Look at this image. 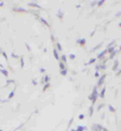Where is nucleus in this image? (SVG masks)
<instances>
[{
  "mask_svg": "<svg viewBox=\"0 0 121 131\" xmlns=\"http://www.w3.org/2000/svg\"><path fill=\"white\" fill-rule=\"evenodd\" d=\"M98 97H99V94H98V92H97V86H95V88L93 89V92H92L91 96H89V100H91L92 105H94V104L96 103Z\"/></svg>",
  "mask_w": 121,
  "mask_h": 131,
  "instance_id": "obj_1",
  "label": "nucleus"
},
{
  "mask_svg": "<svg viewBox=\"0 0 121 131\" xmlns=\"http://www.w3.org/2000/svg\"><path fill=\"white\" fill-rule=\"evenodd\" d=\"M103 126L100 124H93L92 126V131H102L103 130Z\"/></svg>",
  "mask_w": 121,
  "mask_h": 131,
  "instance_id": "obj_2",
  "label": "nucleus"
},
{
  "mask_svg": "<svg viewBox=\"0 0 121 131\" xmlns=\"http://www.w3.org/2000/svg\"><path fill=\"white\" fill-rule=\"evenodd\" d=\"M106 75L107 74H102L101 75V77L99 78V80H98V86H101L102 84H104V80H105V78H106Z\"/></svg>",
  "mask_w": 121,
  "mask_h": 131,
  "instance_id": "obj_3",
  "label": "nucleus"
},
{
  "mask_svg": "<svg viewBox=\"0 0 121 131\" xmlns=\"http://www.w3.org/2000/svg\"><path fill=\"white\" fill-rule=\"evenodd\" d=\"M118 66H119V61H118V60H115V61H114V64H113V67H112V70H113V71L118 70V68H119Z\"/></svg>",
  "mask_w": 121,
  "mask_h": 131,
  "instance_id": "obj_4",
  "label": "nucleus"
},
{
  "mask_svg": "<svg viewBox=\"0 0 121 131\" xmlns=\"http://www.w3.org/2000/svg\"><path fill=\"white\" fill-rule=\"evenodd\" d=\"M106 53H107V50H104V51H102V52H100L98 55H97V58L98 59H102L105 55H106Z\"/></svg>",
  "mask_w": 121,
  "mask_h": 131,
  "instance_id": "obj_5",
  "label": "nucleus"
},
{
  "mask_svg": "<svg viewBox=\"0 0 121 131\" xmlns=\"http://www.w3.org/2000/svg\"><path fill=\"white\" fill-rule=\"evenodd\" d=\"M107 50V53H109V54H111V53H113L115 50H116V45L115 46H113V47H110V48H107L106 49Z\"/></svg>",
  "mask_w": 121,
  "mask_h": 131,
  "instance_id": "obj_6",
  "label": "nucleus"
},
{
  "mask_svg": "<svg viewBox=\"0 0 121 131\" xmlns=\"http://www.w3.org/2000/svg\"><path fill=\"white\" fill-rule=\"evenodd\" d=\"M86 43V39L85 38H82V39H78L77 40V44H79V45H84Z\"/></svg>",
  "mask_w": 121,
  "mask_h": 131,
  "instance_id": "obj_7",
  "label": "nucleus"
},
{
  "mask_svg": "<svg viewBox=\"0 0 121 131\" xmlns=\"http://www.w3.org/2000/svg\"><path fill=\"white\" fill-rule=\"evenodd\" d=\"M105 92H106V88H103L102 91H101V93L99 94V97L101 99H104V97H105Z\"/></svg>",
  "mask_w": 121,
  "mask_h": 131,
  "instance_id": "obj_8",
  "label": "nucleus"
},
{
  "mask_svg": "<svg viewBox=\"0 0 121 131\" xmlns=\"http://www.w3.org/2000/svg\"><path fill=\"white\" fill-rule=\"evenodd\" d=\"M84 130H87V127L86 126H81V125H78L77 126L76 131H84Z\"/></svg>",
  "mask_w": 121,
  "mask_h": 131,
  "instance_id": "obj_9",
  "label": "nucleus"
},
{
  "mask_svg": "<svg viewBox=\"0 0 121 131\" xmlns=\"http://www.w3.org/2000/svg\"><path fill=\"white\" fill-rule=\"evenodd\" d=\"M53 53H54V56H55V58H56L57 60H60V57H59V54H58V50H57V49H54Z\"/></svg>",
  "mask_w": 121,
  "mask_h": 131,
  "instance_id": "obj_10",
  "label": "nucleus"
},
{
  "mask_svg": "<svg viewBox=\"0 0 121 131\" xmlns=\"http://www.w3.org/2000/svg\"><path fill=\"white\" fill-rule=\"evenodd\" d=\"M118 52H119V51H117V50H115V51H114L113 53H111V54L109 55V60H110V59H113V58H114V57L116 56V54H117Z\"/></svg>",
  "mask_w": 121,
  "mask_h": 131,
  "instance_id": "obj_11",
  "label": "nucleus"
},
{
  "mask_svg": "<svg viewBox=\"0 0 121 131\" xmlns=\"http://www.w3.org/2000/svg\"><path fill=\"white\" fill-rule=\"evenodd\" d=\"M59 66H60V70H65V69H67V67H66V65H65V63H63L62 61H60Z\"/></svg>",
  "mask_w": 121,
  "mask_h": 131,
  "instance_id": "obj_12",
  "label": "nucleus"
},
{
  "mask_svg": "<svg viewBox=\"0 0 121 131\" xmlns=\"http://www.w3.org/2000/svg\"><path fill=\"white\" fill-rule=\"evenodd\" d=\"M50 79H51V77L49 75H44V82L46 83H49L50 82Z\"/></svg>",
  "mask_w": 121,
  "mask_h": 131,
  "instance_id": "obj_13",
  "label": "nucleus"
},
{
  "mask_svg": "<svg viewBox=\"0 0 121 131\" xmlns=\"http://www.w3.org/2000/svg\"><path fill=\"white\" fill-rule=\"evenodd\" d=\"M28 5H29V6H34V7H37V8H40V6H39L38 4H36V3H28Z\"/></svg>",
  "mask_w": 121,
  "mask_h": 131,
  "instance_id": "obj_14",
  "label": "nucleus"
},
{
  "mask_svg": "<svg viewBox=\"0 0 121 131\" xmlns=\"http://www.w3.org/2000/svg\"><path fill=\"white\" fill-rule=\"evenodd\" d=\"M62 62H63V63H66V62H67V57H66V55H62Z\"/></svg>",
  "mask_w": 121,
  "mask_h": 131,
  "instance_id": "obj_15",
  "label": "nucleus"
},
{
  "mask_svg": "<svg viewBox=\"0 0 121 131\" xmlns=\"http://www.w3.org/2000/svg\"><path fill=\"white\" fill-rule=\"evenodd\" d=\"M67 73H68V69L60 70V75H67Z\"/></svg>",
  "mask_w": 121,
  "mask_h": 131,
  "instance_id": "obj_16",
  "label": "nucleus"
},
{
  "mask_svg": "<svg viewBox=\"0 0 121 131\" xmlns=\"http://www.w3.org/2000/svg\"><path fill=\"white\" fill-rule=\"evenodd\" d=\"M50 85H51V83H50V82H49V83H46V85L43 86V92H46V91L50 88Z\"/></svg>",
  "mask_w": 121,
  "mask_h": 131,
  "instance_id": "obj_17",
  "label": "nucleus"
},
{
  "mask_svg": "<svg viewBox=\"0 0 121 131\" xmlns=\"http://www.w3.org/2000/svg\"><path fill=\"white\" fill-rule=\"evenodd\" d=\"M108 109H109V111H110V112H113V113L115 112V109H114V108H113V106H111V105H109V106H108Z\"/></svg>",
  "mask_w": 121,
  "mask_h": 131,
  "instance_id": "obj_18",
  "label": "nucleus"
},
{
  "mask_svg": "<svg viewBox=\"0 0 121 131\" xmlns=\"http://www.w3.org/2000/svg\"><path fill=\"white\" fill-rule=\"evenodd\" d=\"M104 2H105L104 0H100V1H97V5H98V6H101V5H103V4H104Z\"/></svg>",
  "mask_w": 121,
  "mask_h": 131,
  "instance_id": "obj_19",
  "label": "nucleus"
},
{
  "mask_svg": "<svg viewBox=\"0 0 121 131\" xmlns=\"http://www.w3.org/2000/svg\"><path fill=\"white\" fill-rule=\"evenodd\" d=\"M101 46H102V43H100V44H99V45H97V46H96V47H95V48H93V49H92V50H91V51H95V50H97V49H99V48H100V47H101Z\"/></svg>",
  "mask_w": 121,
  "mask_h": 131,
  "instance_id": "obj_20",
  "label": "nucleus"
},
{
  "mask_svg": "<svg viewBox=\"0 0 121 131\" xmlns=\"http://www.w3.org/2000/svg\"><path fill=\"white\" fill-rule=\"evenodd\" d=\"M0 71H1V72L4 74V76H7V75H8V72H7V70H5V69H1Z\"/></svg>",
  "mask_w": 121,
  "mask_h": 131,
  "instance_id": "obj_21",
  "label": "nucleus"
},
{
  "mask_svg": "<svg viewBox=\"0 0 121 131\" xmlns=\"http://www.w3.org/2000/svg\"><path fill=\"white\" fill-rule=\"evenodd\" d=\"M57 48H58V51H63V48H62L60 43H57Z\"/></svg>",
  "mask_w": 121,
  "mask_h": 131,
  "instance_id": "obj_22",
  "label": "nucleus"
},
{
  "mask_svg": "<svg viewBox=\"0 0 121 131\" xmlns=\"http://www.w3.org/2000/svg\"><path fill=\"white\" fill-rule=\"evenodd\" d=\"M93 112H94V109H93V106H92V107H90V109H89V115L90 116L93 115Z\"/></svg>",
  "mask_w": 121,
  "mask_h": 131,
  "instance_id": "obj_23",
  "label": "nucleus"
},
{
  "mask_svg": "<svg viewBox=\"0 0 121 131\" xmlns=\"http://www.w3.org/2000/svg\"><path fill=\"white\" fill-rule=\"evenodd\" d=\"M14 92H15V90H13V91H12V92L9 94V96H8V99H11L12 97H13V96H14Z\"/></svg>",
  "mask_w": 121,
  "mask_h": 131,
  "instance_id": "obj_24",
  "label": "nucleus"
},
{
  "mask_svg": "<svg viewBox=\"0 0 121 131\" xmlns=\"http://www.w3.org/2000/svg\"><path fill=\"white\" fill-rule=\"evenodd\" d=\"M69 58H70L71 60H74V59L76 58V55H75V54H70V56H69Z\"/></svg>",
  "mask_w": 121,
  "mask_h": 131,
  "instance_id": "obj_25",
  "label": "nucleus"
},
{
  "mask_svg": "<svg viewBox=\"0 0 121 131\" xmlns=\"http://www.w3.org/2000/svg\"><path fill=\"white\" fill-rule=\"evenodd\" d=\"M63 15H64L63 11H60V10H59V12H58V16H59L60 18H63Z\"/></svg>",
  "mask_w": 121,
  "mask_h": 131,
  "instance_id": "obj_26",
  "label": "nucleus"
},
{
  "mask_svg": "<svg viewBox=\"0 0 121 131\" xmlns=\"http://www.w3.org/2000/svg\"><path fill=\"white\" fill-rule=\"evenodd\" d=\"M95 61H96V59H95V58H92V59H90V61L87 63V65H88V64H92V63H94Z\"/></svg>",
  "mask_w": 121,
  "mask_h": 131,
  "instance_id": "obj_27",
  "label": "nucleus"
},
{
  "mask_svg": "<svg viewBox=\"0 0 121 131\" xmlns=\"http://www.w3.org/2000/svg\"><path fill=\"white\" fill-rule=\"evenodd\" d=\"M99 65H100V69H102V70L106 69V65L105 64H99Z\"/></svg>",
  "mask_w": 121,
  "mask_h": 131,
  "instance_id": "obj_28",
  "label": "nucleus"
},
{
  "mask_svg": "<svg viewBox=\"0 0 121 131\" xmlns=\"http://www.w3.org/2000/svg\"><path fill=\"white\" fill-rule=\"evenodd\" d=\"M39 19H40V20H41V21H42V23H43V24H44V25H47V26H48V27H49V24H48V23H47V20H46V19H43V18H41V17H40V18H39Z\"/></svg>",
  "mask_w": 121,
  "mask_h": 131,
  "instance_id": "obj_29",
  "label": "nucleus"
},
{
  "mask_svg": "<svg viewBox=\"0 0 121 131\" xmlns=\"http://www.w3.org/2000/svg\"><path fill=\"white\" fill-rule=\"evenodd\" d=\"M84 118H85V115H84V114H81V115H79V119H80V120H83Z\"/></svg>",
  "mask_w": 121,
  "mask_h": 131,
  "instance_id": "obj_30",
  "label": "nucleus"
},
{
  "mask_svg": "<svg viewBox=\"0 0 121 131\" xmlns=\"http://www.w3.org/2000/svg\"><path fill=\"white\" fill-rule=\"evenodd\" d=\"M1 54H2V55H3V57H4V58H5V59H6V60H7V54H6V53H5V52H2V53H1Z\"/></svg>",
  "mask_w": 121,
  "mask_h": 131,
  "instance_id": "obj_31",
  "label": "nucleus"
},
{
  "mask_svg": "<svg viewBox=\"0 0 121 131\" xmlns=\"http://www.w3.org/2000/svg\"><path fill=\"white\" fill-rule=\"evenodd\" d=\"M95 77H99V78H100V74H99V72H98V71H96V72H95Z\"/></svg>",
  "mask_w": 121,
  "mask_h": 131,
  "instance_id": "obj_32",
  "label": "nucleus"
},
{
  "mask_svg": "<svg viewBox=\"0 0 121 131\" xmlns=\"http://www.w3.org/2000/svg\"><path fill=\"white\" fill-rule=\"evenodd\" d=\"M6 82H7V84H9L10 82H14V80H12V79H8V80H7Z\"/></svg>",
  "mask_w": 121,
  "mask_h": 131,
  "instance_id": "obj_33",
  "label": "nucleus"
},
{
  "mask_svg": "<svg viewBox=\"0 0 121 131\" xmlns=\"http://www.w3.org/2000/svg\"><path fill=\"white\" fill-rule=\"evenodd\" d=\"M103 106H104V105H103V104H101V105H99V106H98V111H99V110H101V109H102V107H103Z\"/></svg>",
  "mask_w": 121,
  "mask_h": 131,
  "instance_id": "obj_34",
  "label": "nucleus"
},
{
  "mask_svg": "<svg viewBox=\"0 0 121 131\" xmlns=\"http://www.w3.org/2000/svg\"><path fill=\"white\" fill-rule=\"evenodd\" d=\"M20 61H21V67H23V65H24V62H23V58H20Z\"/></svg>",
  "mask_w": 121,
  "mask_h": 131,
  "instance_id": "obj_35",
  "label": "nucleus"
},
{
  "mask_svg": "<svg viewBox=\"0 0 121 131\" xmlns=\"http://www.w3.org/2000/svg\"><path fill=\"white\" fill-rule=\"evenodd\" d=\"M96 4H97V1H94V2H92V3H91V6H95Z\"/></svg>",
  "mask_w": 121,
  "mask_h": 131,
  "instance_id": "obj_36",
  "label": "nucleus"
},
{
  "mask_svg": "<svg viewBox=\"0 0 121 131\" xmlns=\"http://www.w3.org/2000/svg\"><path fill=\"white\" fill-rule=\"evenodd\" d=\"M11 56H13L14 58H18V56H17L16 54H14V53H11Z\"/></svg>",
  "mask_w": 121,
  "mask_h": 131,
  "instance_id": "obj_37",
  "label": "nucleus"
},
{
  "mask_svg": "<svg viewBox=\"0 0 121 131\" xmlns=\"http://www.w3.org/2000/svg\"><path fill=\"white\" fill-rule=\"evenodd\" d=\"M119 16H121V11H119V12L116 13V17H119Z\"/></svg>",
  "mask_w": 121,
  "mask_h": 131,
  "instance_id": "obj_38",
  "label": "nucleus"
},
{
  "mask_svg": "<svg viewBox=\"0 0 121 131\" xmlns=\"http://www.w3.org/2000/svg\"><path fill=\"white\" fill-rule=\"evenodd\" d=\"M120 74H121V69H120V70H118V71H117V73H116V75H117V76H119Z\"/></svg>",
  "mask_w": 121,
  "mask_h": 131,
  "instance_id": "obj_39",
  "label": "nucleus"
},
{
  "mask_svg": "<svg viewBox=\"0 0 121 131\" xmlns=\"http://www.w3.org/2000/svg\"><path fill=\"white\" fill-rule=\"evenodd\" d=\"M32 84H33V85H35V84H36V81H35V79H33V80H32Z\"/></svg>",
  "mask_w": 121,
  "mask_h": 131,
  "instance_id": "obj_40",
  "label": "nucleus"
},
{
  "mask_svg": "<svg viewBox=\"0 0 121 131\" xmlns=\"http://www.w3.org/2000/svg\"><path fill=\"white\" fill-rule=\"evenodd\" d=\"M39 70H40V72H44L46 71V69H43V68H40Z\"/></svg>",
  "mask_w": 121,
  "mask_h": 131,
  "instance_id": "obj_41",
  "label": "nucleus"
},
{
  "mask_svg": "<svg viewBox=\"0 0 121 131\" xmlns=\"http://www.w3.org/2000/svg\"><path fill=\"white\" fill-rule=\"evenodd\" d=\"M102 131H108V129H106V128H103V130Z\"/></svg>",
  "mask_w": 121,
  "mask_h": 131,
  "instance_id": "obj_42",
  "label": "nucleus"
},
{
  "mask_svg": "<svg viewBox=\"0 0 121 131\" xmlns=\"http://www.w3.org/2000/svg\"><path fill=\"white\" fill-rule=\"evenodd\" d=\"M3 5V2H0V6H2Z\"/></svg>",
  "mask_w": 121,
  "mask_h": 131,
  "instance_id": "obj_43",
  "label": "nucleus"
},
{
  "mask_svg": "<svg viewBox=\"0 0 121 131\" xmlns=\"http://www.w3.org/2000/svg\"><path fill=\"white\" fill-rule=\"evenodd\" d=\"M118 26H119V27H121V21L119 23V25H118Z\"/></svg>",
  "mask_w": 121,
  "mask_h": 131,
  "instance_id": "obj_44",
  "label": "nucleus"
},
{
  "mask_svg": "<svg viewBox=\"0 0 121 131\" xmlns=\"http://www.w3.org/2000/svg\"><path fill=\"white\" fill-rule=\"evenodd\" d=\"M119 50H120V51H121V46H120V48H119Z\"/></svg>",
  "mask_w": 121,
  "mask_h": 131,
  "instance_id": "obj_45",
  "label": "nucleus"
},
{
  "mask_svg": "<svg viewBox=\"0 0 121 131\" xmlns=\"http://www.w3.org/2000/svg\"><path fill=\"white\" fill-rule=\"evenodd\" d=\"M0 53H2V52H1V51H0Z\"/></svg>",
  "mask_w": 121,
  "mask_h": 131,
  "instance_id": "obj_46",
  "label": "nucleus"
},
{
  "mask_svg": "<svg viewBox=\"0 0 121 131\" xmlns=\"http://www.w3.org/2000/svg\"><path fill=\"white\" fill-rule=\"evenodd\" d=\"M0 103H1V100H0Z\"/></svg>",
  "mask_w": 121,
  "mask_h": 131,
  "instance_id": "obj_47",
  "label": "nucleus"
},
{
  "mask_svg": "<svg viewBox=\"0 0 121 131\" xmlns=\"http://www.w3.org/2000/svg\"><path fill=\"white\" fill-rule=\"evenodd\" d=\"M0 131H2V130H1V129H0Z\"/></svg>",
  "mask_w": 121,
  "mask_h": 131,
  "instance_id": "obj_48",
  "label": "nucleus"
}]
</instances>
